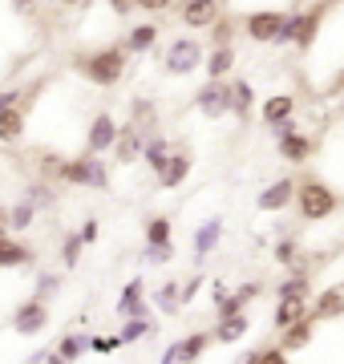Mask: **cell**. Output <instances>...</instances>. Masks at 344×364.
<instances>
[{
  "mask_svg": "<svg viewBox=\"0 0 344 364\" xmlns=\"http://www.w3.org/2000/svg\"><path fill=\"white\" fill-rule=\"evenodd\" d=\"M73 69H77L90 85L109 90V85H118V81L126 77V69H130V53H126V45L85 49V53H77V57H73Z\"/></svg>",
  "mask_w": 344,
  "mask_h": 364,
  "instance_id": "6da1fadb",
  "label": "cell"
},
{
  "mask_svg": "<svg viewBox=\"0 0 344 364\" xmlns=\"http://www.w3.org/2000/svg\"><path fill=\"white\" fill-rule=\"evenodd\" d=\"M344 198L336 195V186L316 174H304V178H296V210H300V219L304 223H324L332 219L336 210H340Z\"/></svg>",
  "mask_w": 344,
  "mask_h": 364,
  "instance_id": "7a4b0ae2",
  "label": "cell"
},
{
  "mask_svg": "<svg viewBox=\"0 0 344 364\" xmlns=\"http://www.w3.org/2000/svg\"><path fill=\"white\" fill-rule=\"evenodd\" d=\"M203 65H207V49H203L199 37H174L162 49V73L166 77H190Z\"/></svg>",
  "mask_w": 344,
  "mask_h": 364,
  "instance_id": "3957f363",
  "label": "cell"
},
{
  "mask_svg": "<svg viewBox=\"0 0 344 364\" xmlns=\"http://www.w3.org/2000/svg\"><path fill=\"white\" fill-rule=\"evenodd\" d=\"M336 9V0H316V4H308V9H291L296 13V53H312L316 49L320 33H324V21L332 16Z\"/></svg>",
  "mask_w": 344,
  "mask_h": 364,
  "instance_id": "277c9868",
  "label": "cell"
},
{
  "mask_svg": "<svg viewBox=\"0 0 344 364\" xmlns=\"http://www.w3.org/2000/svg\"><path fill=\"white\" fill-rule=\"evenodd\" d=\"M272 138H276V154L284 158V162H291V166H308V162H312V154H316V138H312L308 130H300L296 122L276 126V130H272Z\"/></svg>",
  "mask_w": 344,
  "mask_h": 364,
  "instance_id": "5b68a950",
  "label": "cell"
},
{
  "mask_svg": "<svg viewBox=\"0 0 344 364\" xmlns=\"http://www.w3.org/2000/svg\"><path fill=\"white\" fill-rule=\"evenodd\" d=\"M61 182L69 186H93V191H106L109 186V170L102 162V154H77V158H65L61 162Z\"/></svg>",
  "mask_w": 344,
  "mask_h": 364,
  "instance_id": "8992f818",
  "label": "cell"
},
{
  "mask_svg": "<svg viewBox=\"0 0 344 364\" xmlns=\"http://www.w3.org/2000/svg\"><path fill=\"white\" fill-rule=\"evenodd\" d=\"M284 25H288L284 9H252V13L243 16V37L255 41V45H276Z\"/></svg>",
  "mask_w": 344,
  "mask_h": 364,
  "instance_id": "52a82bcc",
  "label": "cell"
},
{
  "mask_svg": "<svg viewBox=\"0 0 344 364\" xmlns=\"http://www.w3.org/2000/svg\"><path fill=\"white\" fill-rule=\"evenodd\" d=\"M195 109H199L207 122L227 117L231 114V85H227V81H203L199 93H195Z\"/></svg>",
  "mask_w": 344,
  "mask_h": 364,
  "instance_id": "ba28073f",
  "label": "cell"
},
{
  "mask_svg": "<svg viewBox=\"0 0 344 364\" xmlns=\"http://www.w3.org/2000/svg\"><path fill=\"white\" fill-rule=\"evenodd\" d=\"M118 134H122L118 117L102 109V114H93L90 130H85V150H90V154H106V150L118 146Z\"/></svg>",
  "mask_w": 344,
  "mask_h": 364,
  "instance_id": "9c48e42d",
  "label": "cell"
},
{
  "mask_svg": "<svg viewBox=\"0 0 344 364\" xmlns=\"http://www.w3.org/2000/svg\"><path fill=\"white\" fill-rule=\"evenodd\" d=\"M223 16V0H183L178 4V21H183L186 28H211L215 21Z\"/></svg>",
  "mask_w": 344,
  "mask_h": 364,
  "instance_id": "30bf717a",
  "label": "cell"
},
{
  "mask_svg": "<svg viewBox=\"0 0 344 364\" xmlns=\"http://www.w3.org/2000/svg\"><path fill=\"white\" fill-rule=\"evenodd\" d=\"M291 203H296V178H276L255 195V207L264 210V215H279V210H288Z\"/></svg>",
  "mask_w": 344,
  "mask_h": 364,
  "instance_id": "8fae6325",
  "label": "cell"
},
{
  "mask_svg": "<svg viewBox=\"0 0 344 364\" xmlns=\"http://www.w3.org/2000/svg\"><path fill=\"white\" fill-rule=\"evenodd\" d=\"M45 324H49V304H45V299H37V296L25 299V304L13 312V328L21 332V336H37Z\"/></svg>",
  "mask_w": 344,
  "mask_h": 364,
  "instance_id": "7c38bea8",
  "label": "cell"
},
{
  "mask_svg": "<svg viewBox=\"0 0 344 364\" xmlns=\"http://www.w3.org/2000/svg\"><path fill=\"white\" fill-rule=\"evenodd\" d=\"M296 93H272V97H264V105H259V117H264L267 130H276V126H284V122H296Z\"/></svg>",
  "mask_w": 344,
  "mask_h": 364,
  "instance_id": "4fadbf2b",
  "label": "cell"
},
{
  "mask_svg": "<svg viewBox=\"0 0 344 364\" xmlns=\"http://www.w3.org/2000/svg\"><path fill=\"white\" fill-rule=\"evenodd\" d=\"M235 65H239L235 45H215V49H207V65H203V73H207V81H231L235 77Z\"/></svg>",
  "mask_w": 344,
  "mask_h": 364,
  "instance_id": "5bb4252c",
  "label": "cell"
},
{
  "mask_svg": "<svg viewBox=\"0 0 344 364\" xmlns=\"http://www.w3.org/2000/svg\"><path fill=\"white\" fill-rule=\"evenodd\" d=\"M162 28L158 21H142V25H130L126 28V37H122V45H126V53H134V57H142V53H150L154 45H158Z\"/></svg>",
  "mask_w": 344,
  "mask_h": 364,
  "instance_id": "9a60e30c",
  "label": "cell"
},
{
  "mask_svg": "<svg viewBox=\"0 0 344 364\" xmlns=\"http://www.w3.org/2000/svg\"><path fill=\"white\" fill-rule=\"evenodd\" d=\"M231 85V117H239V122H252V114H255V85L247 77H231L227 81Z\"/></svg>",
  "mask_w": 344,
  "mask_h": 364,
  "instance_id": "2e32d148",
  "label": "cell"
},
{
  "mask_svg": "<svg viewBox=\"0 0 344 364\" xmlns=\"http://www.w3.org/2000/svg\"><path fill=\"white\" fill-rule=\"evenodd\" d=\"M146 138H150V134H142L138 126H134V122H126V126H122L118 146H114V158H118V166H130L134 158L142 154V150H146Z\"/></svg>",
  "mask_w": 344,
  "mask_h": 364,
  "instance_id": "e0dca14e",
  "label": "cell"
},
{
  "mask_svg": "<svg viewBox=\"0 0 344 364\" xmlns=\"http://www.w3.org/2000/svg\"><path fill=\"white\" fill-rule=\"evenodd\" d=\"M312 316L320 324L324 320H344V287H324L312 296Z\"/></svg>",
  "mask_w": 344,
  "mask_h": 364,
  "instance_id": "ac0fdd59",
  "label": "cell"
},
{
  "mask_svg": "<svg viewBox=\"0 0 344 364\" xmlns=\"http://www.w3.org/2000/svg\"><path fill=\"white\" fill-rule=\"evenodd\" d=\"M190 166H195V162H190V150H174L171 162H166V170L158 174V186L162 191H178V186L190 178Z\"/></svg>",
  "mask_w": 344,
  "mask_h": 364,
  "instance_id": "d6986e66",
  "label": "cell"
},
{
  "mask_svg": "<svg viewBox=\"0 0 344 364\" xmlns=\"http://www.w3.org/2000/svg\"><path fill=\"white\" fill-rule=\"evenodd\" d=\"M316 316H304V320H296L291 328H284L279 332V348H288V352H300V348H308L312 344V336H316Z\"/></svg>",
  "mask_w": 344,
  "mask_h": 364,
  "instance_id": "ffe728a7",
  "label": "cell"
},
{
  "mask_svg": "<svg viewBox=\"0 0 344 364\" xmlns=\"http://www.w3.org/2000/svg\"><path fill=\"white\" fill-rule=\"evenodd\" d=\"M252 332V320H247V312H239V316H223V320H215L211 328V336L215 344H239V340Z\"/></svg>",
  "mask_w": 344,
  "mask_h": 364,
  "instance_id": "44dd1931",
  "label": "cell"
},
{
  "mask_svg": "<svg viewBox=\"0 0 344 364\" xmlns=\"http://www.w3.org/2000/svg\"><path fill=\"white\" fill-rule=\"evenodd\" d=\"M304 316H312V304H308V299H276L272 328H276V332H284V328H291L296 320H304Z\"/></svg>",
  "mask_w": 344,
  "mask_h": 364,
  "instance_id": "7402d4cb",
  "label": "cell"
},
{
  "mask_svg": "<svg viewBox=\"0 0 344 364\" xmlns=\"http://www.w3.org/2000/svg\"><path fill=\"white\" fill-rule=\"evenodd\" d=\"M33 263V247L13 239V235H4L0 239V272H13V267H28Z\"/></svg>",
  "mask_w": 344,
  "mask_h": 364,
  "instance_id": "603a6c76",
  "label": "cell"
},
{
  "mask_svg": "<svg viewBox=\"0 0 344 364\" xmlns=\"http://www.w3.org/2000/svg\"><path fill=\"white\" fill-rule=\"evenodd\" d=\"M118 316H150V308H146V284L142 279H130V284L122 287V296H118Z\"/></svg>",
  "mask_w": 344,
  "mask_h": 364,
  "instance_id": "cb8c5ba5",
  "label": "cell"
},
{
  "mask_svg": "<svg viewBox=\"0 0 344 364\" xmlns=\"http://www.w3.org/2000/svg\"><path fill=\"white\" fill-rule=\"evenodd\" d=\"M28 130V117H25V105H16V109H4L0 114V146H16L25 138Z\"/></svg>",
  "mask_w": 344,
  "mask_h": 364,
  "instance_id": "d4e9b609",
  "label": "cell"
},
{
  "mask_svg": "<svg viewBox=\"0 0 344 364\" xmlns=\"http://www.w3.org/2000/svg\"><path fill=\"white\" fill-rule=\"evenodd\" d=\"M219 239H223V219H207L195 231V239H190V247H195V259H207L215 247H219Z\"/></svg>",
  "mask_w": 344,
  "mask_h": 364,
  "instance_id": "484cf974",
  "label": "cell"
},
{
  "mask_svg": "<svg viewBox=\"0 0 344 364\" xmlns=\"http://www.w3.org/2000/svg\"><path fill=\"white\" fill-rule=\"evenodd\" d=\"M276 299H312V275L300 267V272H288L284 284L276 287Z\"/></svg>",
  "mask_w": 344,
  "mask_h": 364,
  "instance_id": "4316f807",
  "label": "cell"
},
{
  "mask_svg": "<svg viewBox=\"0 0 344 364\" xmlns=\"http://www.w3.org/2000/svg\"><path fill=\"white\" fill-rule=\"evenodd\" d=\"M215 344L211 332H190V336L178 340V364H199L203 360V352Z\"/></svg>",
  "mask_w": 344,
  "mask_h": 364,
  "instance_id": "83f0119b",
  "label": "cell"
},
{
  "mask_svg": "<svg viewBox=\"0 0 344 364\" xmlns=\"http://www.w3.org/2000/svg\"><path fill=\"white\" fill-rule=\"evenodd\" d=\"M171 154H174V146L162 138V134H154V138H146V150H142V158H146V166L154 170V174H162L166 170V162H171Z\"/></svg>",
  "mask_w": 344,
  "mask_h": 364,
  "instance_id": "f1b7e54d",
  "label": "cell"
},
{
  "mask_svg": "<svg viewBox=\"0 0 344 364\" xmlns=\"http://www.w3.org/2000/svg\"><path fill=\"white\" fill-rule=\"evenodd\" d=\"M235 37H243V21H235L231 13H223L211 25V49L215 45H235Z\"/></svg>",
  "mask_w": 344,
  "mask_h": 364,
  "instance_id": "f546056e",
  "label": "cell"
},
{
  "mask_svg": "<svg viewBox=\"0 0 344 364\" xmlns=\"http://www.w3.org/2000/svg\"><path fill=\"white\" fill-rule=\"evenodd\" d=\"M146 243H150V247H166V243H174V223L166 219V215L146 219Z\"/></svg>",
  "mask_w": 344,
  "mask_h": 364,
  "instance_id": "4dcf8cb0",
  "label": "cell"
},
{
  "mask_svg": "<svg viewBox=\"0 0 344 364\" xmlns=\"http://www.w3.org/2000/svg\"><path fill=\"white\" fill-rule=\"evenodd\" d=\"M130 122L138 126L142 134H150L154 138V126H158V109H154V102H146V97H138V102H130Z\"/></svg>",
  "mask_w": 344,
  "mask_h": 364,
  "instance_id": "1f68e13d",
  "label": "cell"
},
{
  "mask_svg": "<svg viewBox=\"0 0 344 364\" xmlns=\"http://www.w3.org/2000/svg\"><path fill=\"white\" fill-rule=\"evenodd\" d=\"M243 364H291V352L279 348V344H264V348H252L243 356Z\"/></svg>",
  "mask_w": 344,
  "mask_h": 364,
  "instance_id": "d6a6232c",
  "label": "cell"
},
{
  "mask_svg": "<svg viewBox=\"0 0 344 364\" xmlns=\"http://www.w3.org/2000/svg\"><path fill=\"white\" fill-rule=\"evenodd\" d=\"M154 304H158L166 316H174L178 308H186L183 304V284H162L158 291H154Z\"/></svg>",
  "mask_w": 344,
  "mask_h": 364,
  "instance_id": "836d02e7",
  "label": "cell"
},
{
  "mask_svg": "<svg viewBox=\"0 0 344 364\" xmlns=\"http://www.w3.org/2000/svg\"><path fill=\"white\" fill-rule=\"evenodd\" d=\"M150 332H154V320H150V316H130V320H126V324H122V344H134V340H142V336H150Z\"/></svg>",
  "mask_w": 344,
  "mask_h": 364,
  "instance_id": "e575fe53",
  "label": "cell"
},
{
  "mask_svg": "<svg viewBox=\"0 0 344 364\" xmlns=\"http://www.w3.org/2000/svg\"><path fill=\"white\" fill-rule=\"evenodd\" d=\"M33 219H37V207H33L28 198H21V203H13V207H9V223H13L16 235L28 231V227H33Z\"/></svg>",
  "mask_w": 344,
  "mask_h": 364,
  "instance_id": "d590c367",
  "label": "cell"
},
{
  "mask_svg": "<svg viewBox=\"0 0 344 364\" xmlns=\"http://www.w3.org/2000/svg\"><path fill=\"white\" fill-rule=\"evenodd\" d=\"M57 352H61V356H65L69 364L81 360V356L90 352V336H81V332H69V336L61 340V344H57Z\"/></svg>",
  "mask_w": 344,
  "mask_h": 364,
  "instance_id": "8d00e7d4",
  "label": "cell"
},
{
  "mask_svg": "<svg viewBox=\"0 0 344 364\" xmlns=\"http://www.w3.org/2000/svg\"><path fill=\"white\" fill-rule=\"evenodd\" d=\"M272 259L279 263V267H296V259H300V243H296V235H284L276 243V251H272Z\"/></svg>",
  "mask_w": 344,
  "mask_h": 364,
  "instance_id": "74e56055",
  "label": "cell"
},
{
  "mask_svg": "<svg viewBox=\"0 0 344 364\" xmlns=\"http://www.w3.org/2000/svg\"><path fill=\"white\" fill-rule=\"evenodd\" d=\"M81 247H85V243H81V235H69L65 247H61V259H65V267H77V263H81Z\"/></svg>",
  "mask_w": 344,
  "mask_h": 364,
  "instance_id": "f35d334b",
  "label": "cell"
},
{
  "mask_svg": "<svg viewBox=\"0 0 344 364\" xmlns=\"http://www.w3.org/2000/svg\"><path fill=\"white\" fill-rule=\"evenodd\" d=\"M57 287H61V275L45 272V275L37 279V299H45V304H49V296H57Z\"/></svg>",
  "mask_w": 344,
  "mask_h": 364,
  "instance_id": "ab89813d",
  "label": "cell"
},
{
  "mask_svg": "<svg viewBox=\"0 0 344 364\" xmlns=\"http://www.w3.org/2000/svg\"><path fill=\"white\" fill-rule=\"evenodd\" d=\"M122 348V336H90V352L106 356V352H118Z\"/></svg>",
  "mask_w": 344,
  "mask_h": 364,
  "instance_id": "60d3db41",
  "label": "cell"
},
{
  "mask_svg": "<svg viewBox=\"0 0 344 364\" xmlns=\"http://www.w3.org/2000/svg\"><path fill=\"white\" fill-rule=\"evenodd\" d=\"M25 198L33 207H49V203H53V191H49V182H33V191H28Z\"/></svg>",
  "mask_w": 344,
  "mask_h": 364,
  "instance_id": "b9f144b4",
  "label": "cell"
},
{
  "mask_svg": "<svg viewBox=\"0 0 344 364\" xmlns=\"http://www.w3.org/2000/svg\"><path fill=\"white\" fill-rule=\"evenodd\" d=\"M174 4H178V0H138V9H142V13H150V16H162V13H171Z\"/></svg>",
  "mask_w": 344,
  "mask_h": 364,
  "instance_id": "7bdbcfd3",
  "label": "cell"
},
{
  "mask_svg": "<svg viewBox=\"0 0 344 364\" xmlns=\"http://www.w3.org/2000/svg\"><path fill=\"white\" fill-rule=\"evenodd\" d=\"M174 259V243H166V247H150L146 243V263H171Z\"/></svg>",
  "mask_w": 344,
  "mask_h": 364,
  "instance_id": "ee69618b",
  "label": "cell"
},
{
  "mask_svg": "<svg viewBox=\"0 0 344 364\" xmlns=\"http://www.w3.org/2000/svg\"><path fill=\"white\" fill-rule=\"evenodd\" d=\"M259 291H264V287L255 284V279H247V284H239V287H235V299L243 304V308H247V304H252V299L259 296Z\"/></svg>",
  "mask_w": 344,
  "mask_h": 364,
  "instance_id": "f6af8a7d",
  "label": "cell"
},
{
  "mask_svg": "<svg viewBox=\"0 0 344 364\" xmlns=\"http://www.w3.org/2000/svg\"><path fill=\"white\" fill-rule=\"evenodd\" d=\"M81 243H85V247H90V243H97V235H102V227H97V219H85L81 223Z\"/></svg>",
  "mask_w": 344,
  "mask_h": 364,
  "instance_id": "bcb514c9",
  "label": "cell"
},
{
  "mask_svg": "<svg viewBox=\"0 0 344 364\" xmlns=\"http://www.w3.org/2000/svg\"><path fill=\"white\" fill-rule=\"evenodd\" d=\"M21 97H25L21 90H0V114H4V109H16V105H21Z\"/></svg>",
  "mask_w": 344,
  "mask_h": 364,
  "instance_id": "7dc6e473",
  "label": "cell"
},
{
  "mask_svg": "<svg viewBox=\"0 0 344 364\" xmlns=\"http://www.w3.org/2000/svg\"><path fill=\"white\" fill-rule=\"evenodd\" d=\"M207 284V279H203V275H190V279H186L183 284V304H190V299L199 296V287Z\"/></svg>",
  "mask_w": 344,
  "mask_h": 364,
  "instance_id": "c3c4849f",
  "label": "cell"
},
{
  "mask_svg": "<svg viewBox=\"0 0 344 364\" xmlns=\"http://www.w3.org/2000/svg\"><path fill=\"white\" fill-rule=\"evenodd\" d=\"M106 4H109V13L114 16H130L134 9H138V0H106Z\"/></svg>",
  "mask_w": 344,
  "mask_h": 364,
  "instance_id": "681fc988",
  "label": "cell"
},
{
  "mask_svg": "<svg viewBox=\"0 0 344 364\" xmlns=\"http://www.w3.org/2000/svg\"><path fill=\"white\" fill-rule=\"evenodd\" d=\"M13 13H21V16H37V0H13Z\"/></svg>",
  "mask_w": 344,
  "mask_h": 364,
  "instance_id": "f907efd6",
  "label": "cell"
},
{
  "mask_svg": "<svg viewBox=\"0 0 344 364\" xmlns=\"http://www.w3.org/2000/svg\"><path fill=\"white\" fill-rule=\"evenodd\" d=\"M324 93H344V65L328 77V90H324Z\"/></svg>",
  "mask_w": 344,
  "mask_h": 364,
  "instance_id": "816d5d0a",
  "label": "cell"
},
{
  "mask_svg": "<svg viewBox=\"0 0 344 364\" xmlns=\"http://www.w3.org/2000/svg\"><path fill=\"white\" fill-rule=\"evenodd\" d=\"M227 296H231V291H227V284H219V279H215V284H211V304L219 308V304H223Z\"/></svg>",
  "mask_w": 344,
  "mask_h": 364,
  "instance_id": "f5cc1de1",
  "label": "cell"
},
{
  "mask_svg": "<svg viewBox=\"0 0 344 364\" xmlns=\"http://www.w3.org/2000/svg\"><path fill=\"white\" fill-rule=\"evenodd\" d=\"M158 364H178V340H174L166 352H162V360H158Z\"/></svg>",
  "mask_w": 344,
  "mask_h": 364,
  "instance_id": "db71d44e",
  "label": "cell"
},
{
  "mask_svg": "<svg viewBox=\"0 0 344 364\" xmlns=\"http://www.w3.org/2000/svg\"><path fill=\"white\" fill-rule=\"evenodd\" d=\"M9 231H13V223H9V207H0V239H4Z\"/></svg>",
  "mask_w": 344,
  "mask_h": 364,
  "instance_id": "11a10c76",
  "label": "cell"
},
{
  "mask_svg": "<svg viewBox=\"0 0 344 364\" xmlns=\"http://www.w3.org/2000/svg\"><path fill=\"white\" fill-rule=\"evenodd\" d=\"M45 364H69V360L61 356V352H45Z\"/></svg>",
  "mask_w": 344,
  "mask_h": 364,
  "instance_id": "9f6ffc18",
  "label": "cell"
},
{
  "mask_svg": "<svg viewBox=\"0 0 344 364\" xmlns=\"http://www.w3.org/2000/svg\"><path fill=\"white\" fill-rule=\"evenodd\" d=\"M308 4H316V0H291V9H308Z\"/></svg>",
  "mask_w": 344,
  "mask_h": 364,
  "instance_id": "6f0895ef",
  "label": "cell"
},
{
  "mask_svg": "<svg viewBox=\"0 0 344 364\" xmlns=\"http://www.w3.org/2000/svg\"><path fill=\"white\" fill-rule=\"evenodd\" d=\"M61 4H69V9H77V4H85V0H61Z\"/></svg>",
  "mask_w": 344,
  "mask_h": 364,
  "instance_id": "680465c9",
  "label": "cell"
}]
</instances>
